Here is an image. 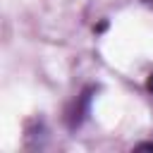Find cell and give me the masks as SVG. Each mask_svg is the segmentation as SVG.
Listing matches in <instances>:
<instances>
[{
	"mask_svg": "<svg viewBox=\"0 0 153 153\" xmlns=\"http://www.w3.org/2000/svg\"><path fill=\"white\" fill-rule=\"evenodd\" d=\"M148 5H151V7H153V0H148Z\"/></svg>",
	"mask_w": 153,
	"mask_h": 153,
	"instance_id": "6da1fadb",
	"label": "cell"
}]
</instances>
